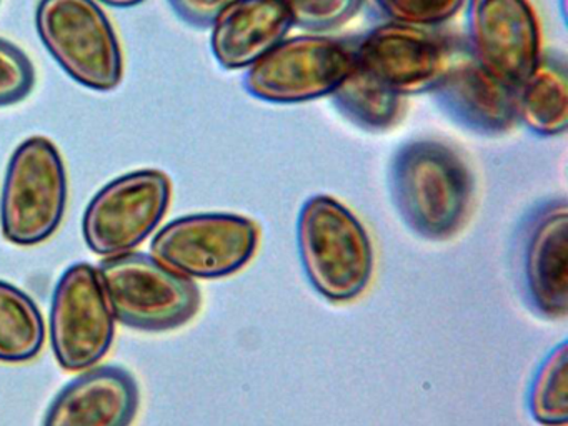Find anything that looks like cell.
Wrapping results in <instances>:
<instances>
[{"instance_id": "cell-6", "label": "cell", "mask_w": 568, "mask_h": 426, "mask_svg": "<svg viewBox=\"0 0 568 426\" xmlns=\"http://www.w3.org/2000/svg\"><path fill=\"white\" fill-rule=\"evenodd\" d=\"M355 67V43L327 36L282 40L248 67L244 89L267 103L308 102L331 97Z\"/></svg>"}, {"instance_id": "cell-10", "label": "cell", "mask_w": 568, "mask_h": 426, "mask_svg": "<svg viewBox=\"0 0 568 426\" xmlns=\"http://www.w3.org/2000/svg\"><path fill=\"white\" fill-rule=\"evenodd\" d=\"M51 339L59 365L69 372L91 368L111 348L114 315L91 263H74L59 278L52 296Z\"/></svg>"}, {"instance_id": "cell-19", "label": "cell", "mask_w": 568, "mask_h": 426, "mask_svg": "<svg viewBox=\"0 0 568 426\" xmlns=\"http://www.w3.org/2000/svg\"><path fill=\"white\" fill-rule=\"evenodd\" d=\"M531 416L544 426L568 423V352L567 342L548 353L531 379L528 393Z\"/></svg>"}, {"instance_id": "cell-7", "label": "cell", "mask_w": 568, "mask_h": 426, "mask_svg": "<svg viewBox=\"0 0 568 426\" xmlns=\"http://www.w3.org/2000/svg\"><path fill=\"white\" fill-rule=\"evenodd\" d=\"M257 223L235 213H195L168 223L152 240L159 262L189 278H222L244 268L258 246Z\"/></svg>"}, {"instance_id": "cell-22", "label": "cell", "mask_w": 568, "mask_h": 426, "mask_svg": "<svg viewBox=\"0 0 568 426\" xmlns=\"http://www.w3.org/2000/svg\"><path fill=\"white\" fill-rule=\"evenodd\" d=\"M31 59L14 43L0 39V106L14 105L34 89Z\"/></svg>"}, {"instance_id": "cell-14", "label": "cell", "mask_w": 568, "mask_h": 426, "mask_svg": "<svg viewBox=\"0 0 568 426\" xmlns=\"http://www.w3.org/2000/svg\"><path fill=\"white\" fill-rule=\"evenodd\" d=\"M138 408L134 376L121 366H98L59 392L42 426H131Z\"/></svg>"}, {"instance_id": "cell-15", "label": "cell", "mask_w": 568, "mask_h": 426, "mask_svg": "<svg viewBox=\"0 0 568 426\" xmlns=\"http://www.w3.org/2000/svg\"><path fill=\"white\" fill-rule=\"evenodd\" d=\"M211 27V50L219 65L239 70L267 55L294 26L275 0H234Z\"/></svg>"}, {"instance_id": "cell-16", "label": "cell", "mask_w": 568, "mask_h": 426, "mask_svg": "<svg viewBox=\"0 0 568 426\" xmlns=\"http://www.w3.org/2000/svg\"><path fill=\"white\" fill-rule=\"evenodd\" d=\"M517 120L535 135H564L568 126V73L564 55H541L518 87Z\"/></svg>"}, {"instance_id": "cell-24", "label": "cell", "mask_w": 568, "mask_h": 426, "mask_svg": "<svg viewBox=\"0 0 568 426\" xmlns=\"http://www.w3.org/2000/svg\"><path fill=\"white\" fill-rule=\"evenodd\" d=\"M101 2L108 3L111 7H119V9H128V7H135L144 0H101Z\"/></svg>"}, {"instance_id": "cell-23", "label": "cell", "mask_w": 568, "mask_h": 426, "mask_svg": "<svg viewBox=\"0 0 568 426\" xmlns=\"http://www.w3.org/2000/svg\"><path fill=\"white\" fill-rule=\"evenodd\" d=\"M234 0H169L172 10L189 26L207 29Z\"/></svg>"}, {"instance_id": "cell-2", "label": "cell", "mask_w": 568, "mask_h": 426, "mask_svg": "<svg viewBox=\"0 0 568 426\" xmlns=\"http://www.w3.org/2000/svg\"><path fill=\"white\" fill-rule=\"evenodd\" d=\"M297 245L305 275L331 302H351L374 275V246L361 220L334 196H311L298 213Z\"/></svg>"}, {"instance_id": "cell-17", "label": "cell", "mask_w": 568, "mask_h": 426, "mask_svg": "<svg viewBox=\"0 0 568 426\" xmlns=\"http://www.w3.org/2000/svg\"><path fill=\"white\" fill-rule=\"evenodd\" d=\"M331 99L345 119L367 132L394 129L405 113V97L357 65L331 93Z\"/></svg>"}, {"instance_id": "cell-18", "label": "cell", "mask_w": 568, "mask_h": 426, "mask_svg": "<svg viewBox=\"0 0 568 426\" xmlns=\"http://www.w3.org/2000/svg\"><path fill=\"white\" fill-rule=\"evenodd\" d=\"M44 339V318L34 300L0 280V362H29L41 353Z\"/></svg>"}, {"instance_id": "cell-20", "label": "cell", "mask_w": 568, "mask_h": 426, "mask_svg": "<svg viewBox=\"0 0 568 426\" xmlns=\"http://www.w3.org/2000/svg\"><path fill=\"white\" fill-rule=\"evenodd\" d=\"M388 22L435 30L454 19L467 0H368Z\"/></svg>"}, {"instance_id": "cell-4", "label": "cell", "mask_w": 568, "mask_h": 426, "mask_svg": "<svg viewBox=\"0 0 568 426\" xmlns=\"http://www.w3.org/2000/svg\"><path fill=\"white\" fill-rule=\"evenodd\" d=\"M68 205V173L58 146L31 136L12 153L0 200L2 235L29 246L54 235Z\"/></svg>"}, {"instance_id": "cell-5", "label": "cell", "mask_w": 568, "mask_h": 426, "mask_svg": "<svg viewBox=\"0 0 568 426\" xmlns=\"http://www.w3.org/2000/svg\"><path fill=\"white\" fill-rule=\"evenodd\" d=\"M36 26L45 49L75 82L99 92L122 82L121 43L94 0H41Z\"/></svg>"}, {"instance_id": "cell-3", "label": "cell", "mask_w": 568, "mask_h": 426, "mask_svg": "<svg viewBox=\"0 0 568 426\" xmlns=\"http://www.w3.org/2000/svg\"><path fill=\"white\" fill-rule=\"evenodd\" d=\"M98 273L112 315L132 328H179L201 308L199 286L155 256L131 252L109 256Z\"/></svg>"}, {"instance_id": "cell-9", "label": "cell", "mask_w": 568, "mask_h": 426, "mask_svg": "<svg viewBox=\"0 0 568 426\" xmlns=\"http://www.w3.org/2000/svg\"><path fill=\"white\" fill-rule=\"evenodd\" d=\"M457 42L435 30L385 22L355 40V65L398 95L430 93Z\"/></svg>"}, {"instance_id": "cell-11", "label": "cell", "mask_w": 568, "mask_h": 426, "mask_svg": "<svg viewBox=\"0 0 568 426\" xmlns=\"http://www.w3.org/2000/svg\"><path fill=\"white\" fill-rule=\"evenodd\" d=\"M467 45L475 62L517 90L540 62L541 33L528 0H467Z\"/></svg>"}, {"instance_id": "cell-13", "label": "cell", "mask_w": 568, "mask_h": 426, "mask_svg": "<svg viewBox=\"0 0 568 426\" xmlns=\"http://www.w3.org/2000/svg\"><path fill=\"white\" fill-rule=\"evenodd\" d=\"M432 97L458 125L480 135H501L517 125V90L481 69L458 39L450 65Z\"/></svg>"}, {"instance_id": "cell-12", "label": "cell", "mask_w": 568, "mask_h": 426, "mask_svg": "<svg viewBox=\"0 0 568 426\" xmlns=\"http://www.w3.org/2000/svg\"><path fill=\"white\" fill-rule=\"evenodd\" d=\"M520 282L528 305L548 320L568 315V205L541 206L525 229Z\"/></svg>"}, {"instance_id": "cell-8", "label": "cell", "mask_w": 568, "mask_h": 426, "mask_svg": "<svg viewBox=\"0 0 568 426\" xmlns=\"http://www.w3.org/2000/svg\"><path fill=\"white\" fill-rule=\"evenodd\" d=\"M171 180L161 170H138L112 180L85 209L82 233L92 252L115 256L141 245L171 203Z\"/></svg>"}, {"instance_id": "cell-21", "label": "cell", "mask_w": 568, "mask_h": 426, "mask_svg": "<svg viewBox=\"0 0 568 426\" xmlns=\"http://www.w3.org/2000/svg\"><path fill=\"white\" fill-rule=\"evenodd\" d=\"M292 26L311 32L337 29L361 12L364 0H275Z\"/></svg>"}, {"instance_id": "cell-1", "label": "cell", "mask_w": 568, "mask_h": 426, "mask_svg": "<svg viewBox=\"0 0 568 426\" xmlns=\"http://www.w3.org/2000/svg\"><path fill=\"white\" fill-rule=\"evenodd\" d=\"M388 189L405 225L422 239L457 235L474 205L475 180L464 156L438 140H414L395 153Z\"/></svg>"}]
</instances>
